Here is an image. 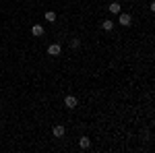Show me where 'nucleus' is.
Instances as JSON below:
<instances>
[{"label": "nucleus", "mask_w": 155, "mask_h": 153, "mask_svg": "<svg viewBox=\"0 0 155 153\" xmlns=\"http://www.w3.org/2000/svg\"><path fill=\"white\" fill-rule=\"evenodd\" d=\"M77 104H79V101H77V97H74V95H66V99H64V106L66 108H77Z\"/></svg>", "instance_id": "obj_1"}, {"label": "nucleus", "mask_w": 155, "mask_h": 153, "mask_svg": "<svg viewBox=\"0 0 155 153\" xmlns=\"http://www.w3.org/2000/svg\"><path fill=\"white\" fill-rule=\"evenodd\" d=\"M48 54L50 56H58L60 54V44H52V46L48 48Z\"/></svg>", "instance_id": "obj_2"}, {"label": "nucleus", "mask_w": 155, "mask_h": 153, "mask_svg": "<svg viewBox=\"0 0 155 153\" xmlns=\"http://www.w3.org/2000/svg\"><path fill=\"white\" fill-rule=\"evenodd\" d=\"M130 15H124V12H120V25H124V27H128L130 25Z\"/></svg>", "instance_id": "obj_3"}, {"label": "nucleus", "mask_w": 155, "mask_h": 153, "mask_svg": "<svg viewBox=\"0 0 155 153\" xmlns=\"http://www.w3.org/2000/svg\"><path fill=\"white\" fill-rule=\"evenodd\" d=\"M64 132H66V130H64V126H62V124L54 126V137H64Z\"/></svg>", "instance_id": "obj_4"}, {"label": "nucleus", "mask_w": 155, "mask_h": 153, "mask_svg": "<svg viewBox=\"0 0 155 153\" xmlns=\"http://www.w3.org/2000/svg\"><path fill=\"white\" fill-rule=\"evenodd\" d=\"M79 145H81V149H89V145H91V141H89V137H81V141H79Z\"/></svg>", "instance_id": "obj_5"}, {"label": "nucleus", "mask_w": 155, "mask_h": 153, "mask_svg": "<svg viewBox=\"0 0 155 153\" xmlns=\"http://www.w3.org/2000/svg\"><path fill=\"white\" fill-rule=\"evenodd\" d=\"M31 33H33L35 37H39L41 33H44V27H41V25H33V29H31Z\"/></svg>", "instance_id": "obj_6"}, {"label": "nucleus", "mask_w": 155, "mask_h": 153, "mask_svg": "<svg viewBox=\"0 0 155 153\" xmlns=\"http://www.w3.org/2000/svg\"><path fill=\"white\" fill-rule=\"evenodd\" d=\"M107 8H110V12H116V15H118V12H120V4H118V2H112Z\"/></svg>", "instance_id": "obj_7"}, {"label": "nucleus", "mask_w": 155, "mask_h": 153, "mask_svg": "<svg viewBox=\"0 0 155 153\" xmlns=\"http://www.w3.org/2000/svg\"><path fill=\"white\" fill-rule=\"evenodd\" d=\"M46 21H50V23H52V21H56V12L48 11V12H46Z\"/></svg>", "instance_id": "obj_8"}, {"label": "nucleus", "mask_w": 155, "mask_h": 153, "mask_svg": "<svg viewBox=\"0 0 155 153\" xmlns=\"http://www.w3.org/2000/svg\"><path fill=\"white\" fill-rule=\"evenodd\" d=\"M101 27H104L106 31H112V29H114V23H112V21H104V23H101Z\"/></svg>", "instance_id": "obj_9"}, {"label": "nucleus", "mask_w": 155, "mask_h": 153, "mask_svg": "<svg viewBox=\"0 0 155 153\" xmlns=\"http://www.w3.org/2000/svg\"><path fill=\"white\" fill-rule=\"evenodd\" d=\"M79 46H81V42H79V39H72V42H71V48H79Z\"/></svg>", "instance_id": "obj_10"}]
</instances>
